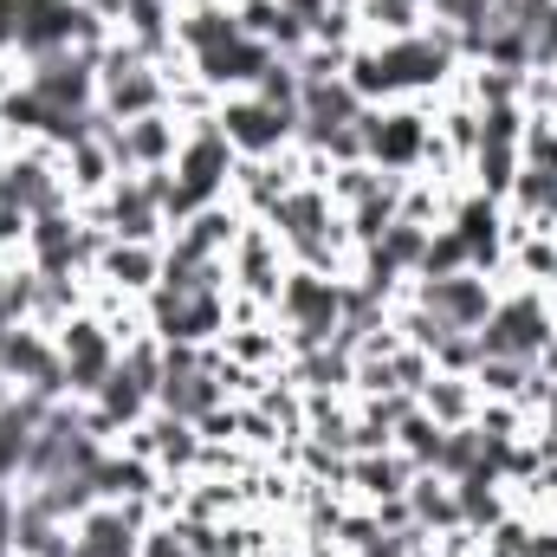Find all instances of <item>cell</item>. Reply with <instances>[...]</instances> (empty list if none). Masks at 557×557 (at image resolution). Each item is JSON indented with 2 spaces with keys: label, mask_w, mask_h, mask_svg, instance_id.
<instances>
[{
  "label": "cell",
  "mask_w": 557,
  "mask_h": 557,
  "mask_svg": "<svg viewBox=\"0 0 557 557\" xmlns=\"http://www.w3.org/2000/svg\"><path fill=\"white\" fill-rule=\"evenodd\" d=\"M363 131V162H376L383 175H428L447 169L441 137H434V104H363L357 117Z\"/></svg>",
  "instance_id": "obj_1"
},
{
  "label": "cell",
  "mask_w": 557,
  "mask_h": 557,
  "mask_svg": "<svg viewBox=\"0 0 557 557\" xmlns=\"http://www.w3.org/2000/svg\"><path fill=\"white\" fill-rule=\"evenodd\" d=\"M344 285L350 278L311 273V267H292V273L278 278L273 324H278V337H285V357L337 344V331H344Z\"/></svg>",
  "instance_id": "obj_2"
},
{
  "label": "cell",
  "mask_w": 557,
  "mask_h": 557,
  "mask_svg": "<svg viewBox=\"0 0 557 557\" xmlns=\"http://www.w3.org/2000/svg\"><path fill=\"white\" fill-rule=\"evenodd\" d=\"M480 337V357H512V363H539L557 344V311L539 285H519L506 278L499 285V305L486 311V324L473 331Z\"/></svg>",
  "instance_id": "obj_3"
},
{
  "label": "cell",
  "mask_w": 557,
  "mask_h": 557,
  "mask_svg": "<svg viewBox=\"0 0 557 557\" xmlns=\"http://www.w3.org/2000/svg\"><path fill=\"white\" fill-rule=\"evenodd\" d=\"M52 337H59V357H65V389H72V403H91V396L111 383L117 357H124L117 331H111V324L85 305V311H72Z\"/></svg>",
  "instance_id": "obj_4"
},
{
  "label": "cell",
  "mask_w": 557,
  "mask_h": 557,
  "mask_svg": "<svg viewBox=\"0 0 557 557\" xmlns=\"http://www.w3.org/2000/svg\"><path fill=\"white\" fill-rule=\"evenodd\" d=\"M214 124H221V137H227V149H234L240 162H267V156H285V149L298 143V117L260 104L253 91L214 98Z\"/></svg>",
  "instance_id": "obj_5"
},
{
  "label": "cell",
  "mask_w": 557,
  "mask_h": 557,
  "mask_svg": "<svg viewBox=\"0 0 557 557\" xmlns=\"http://www.w3.org/2000/svg\"><path fill=\"white\" fill-rule=\"evenodd\" d=\"M156 499H98L65 525V557H137Z\"/></svg>",
  "instance_id": "obj_6"
},
{
  "label": "cell",
  "mask_w": 557,
  "mask_h": 557,
  "mask_svg": "<svg viewBox=\"0 0 557 557\" xmlns=\"http://www.w3.org/2000/svg\"><path fill=\"white\" fill-rule=\"evenodd\" d=\"M499 285H506V278L473 273V267H467V273L416 278V285H409V298H416L434 324H447V331H480V324H486V311L499 305Z\"/></svg>",
  "instance_id": "obj_7"
},
{
  "label": "cell",
  "mask_w": 557,
  "mask_h": 557,
  "mask_svg": "<svg viewBox=\"0 0 557 557\" xmlns=\"http://www.w3.org/2000/svg\"><path fill=\"white\" fill-rule=\"evenodd\" d=\"M182 137H188V124H182L175 111H149V117H131V124H104V143H111V156H117L124 175L175 169Z\"/></svg>",
  "instance_id": "obj_8"
},
{
  "label": "cell",
  "mask_w": 557,
  "mask_h": 557,
  "mask_svg": "<svg viewBox=\"0 0 557 557\" xmlns=\"http://www.w3.org/2000/svg\"><path fill=\"white\" fill-rule=\"evenodd\" d=\"M285 273H292V253L278 247V234L267 227V221H247L240 240H234V253H227V285H234L240 298H253V305L273 311L278 278Z\"/></svg>",
  "instance_id": "obj_9"
},
{
  "label": "cell",
  "mask_w": 557,
  "mask_h": 557,
  "mask_svg": "<svg viewBox=\"0 0 557 557\" xmlns=\"http://www.w3.org/2000/svg\"><path fill=\"white\" fill-rule=\"evenodd\" d=\"M416 473H421V467L409 460V454H403V447L350 454V460H344V493H350L357 506H383V499H403Z\"/></svg>",
  "instance_id": "obj_10"
},
{
  "label": "cell",
  "mask_w": 557,
  "mask_h": 557,
  "mask_svg": "<svg viewBox=\"0 0 557 557\" xmlns=\"http://www.w3.org/2000/svg\"><path fill=\"white\" fill-rule=\"evenodd\" d=\"M91 278L111 285V292H124V298H149L162 285V240H111L98 253Z\"/></svg>",
  "instance_id": "obj_11"
},
{
  "label": "cell",
  "mask_w": 557,
  "mask_h": 557,
  "mask_svg": "<svg viewBox=\"0 0 557 557\" xmlns=\"http://www.w3.org/2000/svg\"><path fill=\"white\" fill-rule=\"evenodd\" d=\"M59 156H65V188H72V201H98V195L124 175V169H117V156H111V143H104V131L65 143Z\"/></svg>",
  "instance_id": "obj_12"
},
{
  "label": "cell",
  "mask_w": 557,
  "mask_h": 557,
  "mask_svg": "<svg viewBox=\"0 0 557 557\" xmlns=\"http://www.w3.org/2000/svg\"><path fill=\"white\" fill-rule=\"evenodd\" d=\"M416 403H421V416H434L441 428H467V421L480 416V389H473V376H428L416 389Z\"/></svg>",
  "instance_id": "obj_13"
},
{
  "label": "cell",
  "mask_w": 557,
  "mask_h": 557,
  "mask_svg": "<svg viewBox=\"0 0 557 557\" xmlns=\"http://www.w3.org/2000/svg\"><path fill=\"white\" fill-rule=\"evenodd\" d=\"M493 7H499V0H428V26L454 33V39H460V59H467V46L493 26Z\"/></svg>",
  "instance_id": "obj_14"
},
{
  "label": "cell",
  "mask_w": 557,
  "mask_h": 557,
  "mask_svg": "<svg viewBox=\"0 0 557 557\" xmlns=\"http://www.w3.org/2000/svg\"><path fill=\"white\" fill-rule=\"evenodd\" d=\"M441 434H447V428H441L434 416H421V403L396 421V447H403L416 467H434V460H441Z\"/></svg>",
  "instance_id": "obj_15"
},
{
  "label": "cell",
  "mask_w": 557,
  "mask_h": 557,
  "mask_svg": "<svg viewBox=\"0 0 557 557\" xmlns=\"http://www.w3.org/2000/svg\"><path fill=\"white\" fill-rule=\"evenodd\" d=\"M137 557H195V552H188V532H182V519H175V512L149 519V525H143Z\"/></svg>",
  "instance_id": "obj_16"
},
{
  "label": "cell",
  "mask_w": 557,
  "mask_h": 557,
  "mask_svg": "<svg viewBox=\"0 0 557 557\" xmlns=\"http://www.w3.org/2000/svg\"><path fill=\"white\" fill-rule=\"evenodd\" d=\"M13 519H20V486L0 480V557L13 552Z\"/></svg>",
  "instance_id": "obj_17"
},
{
  "label": "cell",
  "mask_w": 557,
  "mask_h": 557,
  "mask_svg": "<svg viewBox=\"0 0 557 557\" xmlns=\"http://www.w3.org/2000/svg\"><path fill=\"white\" fill-rule=\"evenodd\" d=\"M273 557H318L311 545H273Z\"/></svg>",
  "instance_id": "obj_18"
},
{
  "label": "cell",
  "mask_w": 557,
  "mask_h": 557,
  "mask_svg": "<svg viewBox=\"0 0 557 557\" xmlns=\"http://www.w3.org/2000/svg\"><path fill=\"white\" fill-rule=\"evenodd\" d=\"M545 298H552V311H557V278H552V285H545Z\"/></svg>",
  "instance_id": "obj_19"
}]
</instances>
